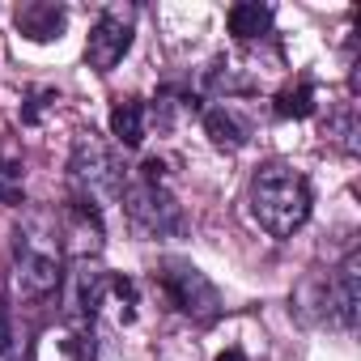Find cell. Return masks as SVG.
<instances>
[{"label": "cell", "instance_id": "cell-15", "mask_svg": "<svg viewBox=\"0 0 361 361\" xmlns=\"http://www.w3.org/2000/svg\"><path fill=\"white\" fill-rule=\"evenodd\" d=\"M213 361H247V353H243V348H226V353L213 357Z\"/></svg>", "mask_w": 361, "mask_h": 361}, {"label": "cell", "instance_id": "cell-4", "mask_svg": "<svg viewBox=\"0 0 361 361\" xmlns=\"http://www.w3.org/2000/svg\"><path fill=\"white\" fill-rule=\"evenodd\" d=\"M119 200H123L128 226L140 238H174V234H183V209H178V200L166 192V183L136 178V183H123Z\"/></svg>", "mask_w": 361, "mask_h": 361}, {"label": "cell", "instance_id": "cell-3", "mask_svg": "<svg viewBox=\"0 0 361 361\" xmlns=\"http://www.w3.org/2000/svg\"><path fill=\"white\" fill-rule=\"evenodd\" d=\"M68 178H73V192H77V204L102 213L106 204L119 200L123 192V166L115 157V149L106 140H98L94 132H81L73 140V153H68Z\"/></svg>", "mask_w": 361, "mask_h": 361}, {"label": "cell", "instance_id": "cell-14", "mask_svg": "<svg viewBox=\"0 0 361 361\" xmlns=\"http://www.w3.org/2000/svg\"><path fill=\"white\" fill-rule=\"evenodd\" d=\"M0 361H18V331H13V310L0 298Z\"/></svg>", "mask_w": 361, "mask_h": 361}, {"label": "cell", "instance_id": "cell-8", "mask_svg": "<svg viewBox=\"0 0 361 361\" xmlns=\"http://www.w3.org/2000/svg\"><path fill=\"white\" fill-rule=\"evenodd\" d=\"M106 272L98 268V264H90V259H77V272H73V281H68V314H77V319H94L98 314V306H102V298H106Z\"/></svg>", "mask_w": 361, "mask_h": 361}, {"label": "cell", "instance_id": "cell-5", "mask_svg": "<svg viewBox=\"0 0 361 361\" xmlns=\"http://www.w3.org/2000/svg\"><path fill=\"white\" fill-rule=\"evenodd\" d=\"M157 285L166 289L170 306H174L178 314H188V319L209 323V319H217V310H221L217 285H213L196 264H188V259H166V264L157 268Z\"/></svg>", "mask_w": 361, "mask_h": 361}, {"label": "cell", "instance_id": "cell-12", "mask_svg": "<svg viewBox=\"0 0 361 361\" xmlns=\"http://www.w3.org/2000/svg\"><path fill=\"white\" fill-rule=\"evenodd\" d=\"M111 136L128 149H136L145 140V106L140 102H119L111 111Z\"/></svg>", "mask_w": 361, "mask_h": 361}, {"label": "cell", "instance_id": "cell-10", "mask_svg": "<svg viewBox=\"0 0 361 361\" xmlns=\"http://www.w3.org/2000/svg\"><path fill=\"white\" fill-rule=\"evenodd\" d=\"M226 22H230V35H234V39L251 43V39H264V35L272 30V9L259 5V0H243V5H234V9L226 13Z\"/></svg>", "mask_w": 361, "mask_h": 361}, {"label": "cell", "instance_id": "cell-7", "mask_svg": "<svg viewBox=\"0 0 361 361\" xmlns=\"http://www.w3.org/2000/svg\"><path fill=\"white\" fill-rule=\"evenodd\" d=\"M327 306L340 327H357V314H361V255L357 251H348L340 268L327 276Z\"/></svg>", "mask_w": 361, "mask_h": 361}, {"label": "cell", "instance_id": "cell-9", "mask_svg": "<svg viewBox=\"0 0 361 361\" xmlns=\"http://www.w3.org/2000/svg\"><path fill=\"white\" fill-rule=\"evenodd\" d=\"M64 26H68V13L60 5H22L18 9V30L30 43H51L64 35Z\"/></svg>", "mask_w": 361, "mask_h": 361}, {"label": "cell", "instance_id": "cell-2", "mask_svg": "<svg viewBox=\"0 0 361 361\" xmlns=\"http://www.w3.org/2000/svg\"><path fill=\"white\" fill-rule=\"evenodd\" d=\"M13 285L26 302H39L64 285V259H60V234L35 217L30 226L18 230L13 243Z\"/></svg>", "mask_w": 361, "mask_h": 361}, {"label": "cell", "instance_id": "cell-1", "mask_svg": "<svg viewBox=\"0 0 361 361\" xmlns=\"http://www.w3.org/2000/svg\"><path fill=\"white\" fill-rule=\"evenodd\" d=\"M310 204L314 196H310V183L302 170L285 161H268L251 174V213L272 238H293L306 226Z\"/></svg>", "mask_w": 361, "mask_h": 361}, {"label": "cell", "instance_id": "cell-6", "mask_svg": "<svg viewBox=\"0 0 361 361\" xmlns=\"http://www.w3.org/2000/svg\"><path fill=\"white\" fill-rule=\"evenodd\" d=\"M128 47H132V18L119 9H106L85 35V64L94 73H111L128 56Z\"/></svg>", "mask_w": 361, "mask_h": 361}, {"label": "cell", "instance_id": "cell-11", "mask_svg": "<svg viewBox=\"0 0 361 361\" xmlns=\"http://www.w3.org/2000/svg\"><path fill=\"white\" fill-rule=\"evenodd\" d=\"M204 132H209V140L217 145V149H243L247 145V128L226 111V106H213V111H204Z\"/></svg>", "mask_w": 361, "mask_h": 361}, {"label": "cell", "instance_id": "cell-13", "mask_svg": "<svg viewBox=\"0 0 361 361\" xmlns=\"http://www.w3.org/2000/svg\"><path fill=\"white\" fill-rule=\"evenodd\" d=\"M276 115H281V119H306V115H314V85L302 81V85L285 90V94L276 98Z\"/></svg>", "mask_w": 361, "mask_h": 361}]
</instances>
